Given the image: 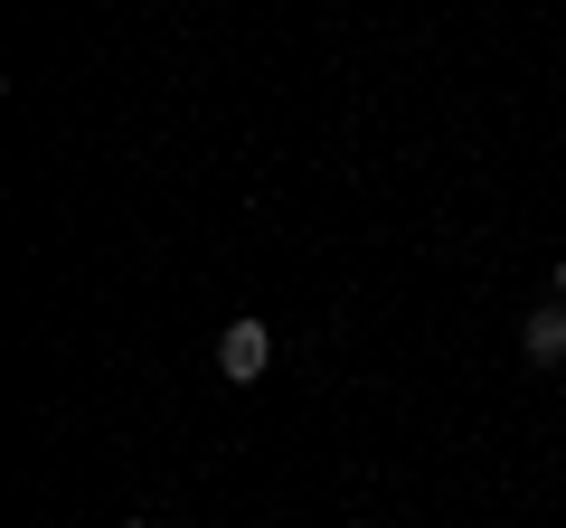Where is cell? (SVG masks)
Segmentation results:
<instances>
[{"instance_id":"obj_3","label":"cell","mask_w":566,"mask_h":528,"mask_svg":"<svg viewBox=\"0 0 566 528\" xmlns=\"http://www.w3.org/2000/svg\"><path fill=\"white\" fill-rule=\"evenodd\" d=\"M557 303H566V264H557Z\"/></svg>"},{"instance_id":"obj_1","label":"cell","mask_w":566,"mask_h":528,"mask_svg":"<svg viewBox=\"0 0 566 528\" xmlns=\"http://www.w3.org/2000/svg\"><path fill=\"white\" fill-rule=\"evenodd\" d=\"M264 368H274V330H264V321H227V340H218V378H227V387H255Z\"/></svg>"},{"instance_id":"obj_4","label":"cell","mask_w":566,"mask_h":528,"mask_svg":"<svg viewBox=\"0 0 566 528\" xmlns=\"http://www.w3.org/2000/svg\"><path fill=\"white\" fill-rule=\"evenodd\" d=\"M123 528H151V519H123Z\"/></svg>"},{"instance_id":"obj_2","label":"cell","mask_w":566,"mask_h":528,"mask_svg":"<svg viewBox=\"0 0 566 528\" xmlns=\"http://www.w3.org/2000/svg\"><path fill=\"white\" fill-rule=\"evenodd\" d=\"M520 349H528V368H566V303H538L520 321Z\"/></svg>"}]
</instances>
